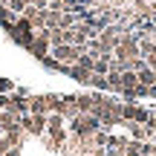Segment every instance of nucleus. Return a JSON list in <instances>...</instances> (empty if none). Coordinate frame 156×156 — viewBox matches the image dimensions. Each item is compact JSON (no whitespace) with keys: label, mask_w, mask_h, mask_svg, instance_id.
I'll use <instances>...</instances> for the list:
<instances>
[{"label":"nucleus","mask_w":156,"mask_h":156,"mask_svg":"<svg viewBox=\"0 0 156 156\" xmlns=\"http://www.w3.org/2000/svg\"><path fill=\"white\" fill-rule=\"evenodd\" d=\"M110 64H113V61H107V58H95L93 73H95V75H110Z\"/></svg>","instance_id":"nucleus-3"},{"label":"nucleus","mask_w":156,"mask_h":156,"mask_svg":"<svg viewBox=\"0 0 156 156\" xmlns=\"http://www.w3.org/2000/svg\"><path fill=\"white\" fill-rule=\"evenodd\" d=\"M67 75H73L75 81H81V84H87V81H90V75H93V73H90L87 67H81V64H73V67H69V73H67Z\"/></svg>","instance_id":"nucleus-1"},{"label":"nucleus","mask_w":156,"mask_h":156,"mask_svg":"<svg viewBox=\"0 0 156 156\" xmlns=\"http://www.w3.org/2000/svg\"><path fill=\"white\" fill-rule=\"evenodd\" d=\"M139 84H142V87H147V90H151V87H156V69L145 67V69L139 73Z\"/></svg>","instance_id":"nucleus-2"},{"label":"nucleus","mask_w":156,"mask_h":156,"mask_svg":"<svg viewBox=\"0 0 156 156\" xmlns=\"http://www.w3.org/2000/svg\"><path fill=\"white\" fill-rule=\"evenodd\" d=\"M0 90H9V81L6 78H0Z\"/></svg>","instance_id":"nucleus-5"},{"label":"nucleus","mask_w":156,"mask_h":156,"mask_svg":"<svg viewBox=\"0 0 156 156\" xmlns=\"http://www.w3.org/2000/svg\"><path fill=\"white\" fill-rule=\"evenodd\" d=\"M87 87H95V90H107V75H90V81H87Z\"/></svg>","instance_id":"nucleus-4"},{"label":"nucleus","mask_w":156,"mask_h":156,"mask_svg":"<svg viewBox=\"0 0 156 156\" xmlns=\"http://www.w3.org/2000/svg\"><path fill=\"white\" fill-rule=\"evenodd\" d=\"M6 156H17V153H6Z\"/></svg>","instance_id":"nucleus-6"}]
</instances>
